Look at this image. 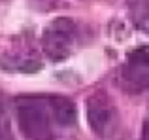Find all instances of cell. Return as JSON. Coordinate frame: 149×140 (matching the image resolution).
<instances>
[{
  "label": "cell",
  "mask_w": 149,
  "mask_h": 140,
  "mask_svg": "<svg viewBox=\"0 0 149 140\" xmlns=\"http://www.w3.org/2000/svg\"><path fill=\"white\" fill-rule=\"evenodd\" d=\"M15 114L23 134L29 140H53V110L49 97H19L15 99Z\"/></svg>",
  "instance_id": "cell-1"
},
{
  "label": "cell",
  "mask_w": 149,
  "mask_h": 140,
  "mask_svg": "<svg viewBox=\"0 0 149 140\" xmlns=\"http://www.w3.org/2000/svg\"><path fill=\"white\" fill-rule=\"evenodd\" d=\"M74 36H76V27L70 19L58 17L51 21L42 34V48L47 59H51L53 63L68 59L74 48Z\"/></svg>",
  "instance_id": "cell-2"
},
{
  "label": "cell",
  "mask_w": 149,
  "mask_h": 140,
  "mask_svg": "<svg viewBox=\"0 0 149 140\" xmlns=\"http://www.w3.org/2000/svg\"><path fill=\"white\" fill-rule=\"evenodd\" d=\"M87 119L91 129L100 138H111L119 127V114H117L113 100L108 93L96 91L87 99Z\"/></svg>",
  "instance_id": "cell-3"
},
{
  "label": "cell",
  "mask_w": 149,
  "mask_h": 140,
  "mask_svg": "<svg viewBox=\"0 0 149 140\" xmlns=\"http://www.w3.org/2000/svg\"><path fill=\"white\" fill-rule=\"evenodd\" d=\"M123 87L130 93H142L149 89V49H134L128 53L127 63L121 68Z\"/></svg>",
  "instance_id": "cell-4"
},
{
  "label": "cell",
  "mask_w": 149,
  "mask_h": 140,
  "mask_svg": "<svg viewBox=\"0 0 149 140\" xmlns=\"http://www.w3.org/2000/svg\"><path fill=\"white\" fill-rule=\"evenodd\" d=\"M51 102V110H53V118L55 123L61 127H68L76 123V106L70 99H64V97H49Z\"/></svg>",
  "instance_id": "cell-5"
},
{
  "label": "cell",
  "mask_w": 149,
  "mask_h": 140,
  "mask_svg": "<svg viewBox=\"0 0 149 140\" xmlns=\"http://www.w3.org/2000/svg\"><path fill=\"white\" fill-rule=\"evenodd\" d=\"M0 68L19 70V72H36L42 68V63L36 57L30 55H2L0 57Z\"/></svg>",
  "instance_id": "cell-6"
},
{
  "label": "cell",
  "mask_w": 149,
  "mask_h": 140,
  "mask_svg": "<svg viewBox=\"0 0 149 140\" xmlns=\"http://www.w3.org/2000/svg\"><path fill=\"white\" fill-rule=\"evenodd\" d=\"M128 11L136 27L149 32V0H128Z\"/></svg>",
  "instance_id": "cell-7"
},
{
  "label": "cell",
  "mask_w": 149,
  "mask_h": 140,
  "mask_svg": "<svg viewBox=\"0 0 149 140\" xmlns=\"http://www.w3.org/2000/svg\"><path fill=\"white\" fill-rule=\"evenodd\" d=\"M0 140H15L13 134H11V129L6 121V116L0 112Z\"/></svg>",
  "instance_id": "cell-8"
},
{
  "label": "cell",
  "mask_w": 149,
  "mask_h": 140,
  "mask_svg": "<svg viewBox=\"0 0 149 140\" xmlns=\"http://www.w3.org/2000/svg\"><path fill=\"white\" fill-rule=\"evenodd\" d=\"M143 140H149V123L146 121V125H143Z\"/></svg>",
  "instance_id": "cell-9"
}]
</instances>
